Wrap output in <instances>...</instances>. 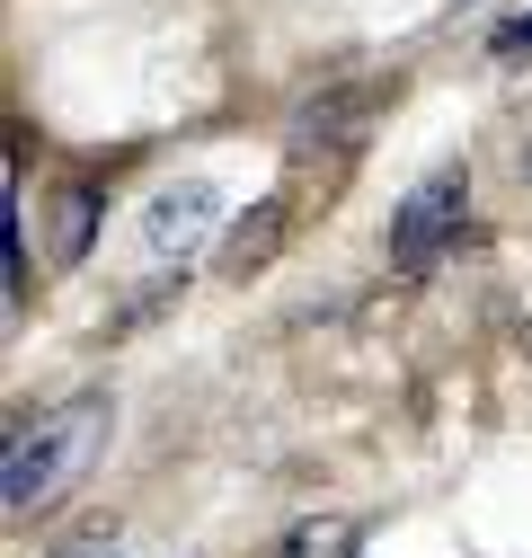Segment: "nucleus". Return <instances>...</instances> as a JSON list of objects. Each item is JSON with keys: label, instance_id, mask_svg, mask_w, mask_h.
Wrapping results in <instances>:
<instances>
[{"label": "nucleus", "instance_id": "obj_1", "mask_svg": "<svg viewBox=\"0 0 532 558\" xmlns=\"http://www.w3.org/2000/svg\"><path fill=\"white\" fill-rule=\"evenodd\" d=\"M98 444H107V399L98 390L89 399H62L45 416H19L10 444H0V506H10V514L62 506V497H72V478L98 461Z\"/></svg>", "mask_w": 532, "mask_h": 558}, {"label": "nucleus", "instance_id": "obj_2", "mask_svg": "<svg viewBox=\"0 0 532 558\" xmlns=\"http://www.w3.org/2000/svg\"><path fill=\"white\" fill-rule=\"evenodd\" d=\"M461 204H471V169H461V160H444L435 178H418L409 195H399V214H390V266L399 275H426L435 248L461 231Z\"/></svg>", "mask_w": 532, "mask_h": 558}, {"label": "nucleus", "instance_id": "obj_3", "mask_svg": "<svg viewBox=\"0 0 532 558\" xmlns=\"http://www.w3.org/2000/svg\"><path fill=\"white\" fill-rule=\"evenodd\" d=\"M214 222H222V186L214 178H178V186H160L152 195V214H143V240H152V257H195L214 240Z\"/></svg>", "mask_w": 532, "mask_h": 558}, {"label": "nucleus", "instance_id": "obj_4", "mask_svg": "<svg viewBox=\"0 0 532 558\" xmlns=\"http://www.w3.org/2000/svg\"><path fill=\"white\" fill-rule=\"evenodd\" d=\"M98 231V186H62L53 195V266H81Z\"/></svg>", "mask_w": 532, "mask_h": 558}, {"label": "nucleus", "instance_id": "obj_5", "mask_svg": "<svg viewBox=\"0 0 532 558\" xmlns=\"http://www.w3.org/2000/svg\"><path fill=\"white\" fill-rule=\"evenodd\" d=\"M347 541H355L347 523H302V532H293V558H338Z\"/></svg>", "mask_w": 532, "mask_h": 558}, {"label": "nucleus", "instance_id": "obj_6", "mask_svg": "<svg viewBox=\"0 0 532 558\" xmlns=\"http://www.w3.org/2000/svg\"><path fill=\"white\" fill-rule=\"evenodd\" d=\"M497 53H532V10H523V19H506V27H497Z\"/></svg>", "mask_w": 532, "mask_h": 558}, {"label": "nucleus", "instance_id": "obj_7", "mask_svg": "<svg viewBox=\"0 0 532 558\" xmlns=\"http://www.w3.org/2000/svg\"><path fill=\"white\" fill-rule=\"evenodd\" d=\"M62 558H116V549L107 541H81V549H62Z\"/></svg>", "mask_w": 532, "mask_h": 558}]
</instances>
